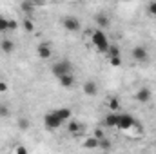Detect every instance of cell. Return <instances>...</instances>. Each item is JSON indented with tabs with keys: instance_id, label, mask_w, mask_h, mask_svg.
<instances>
[{
	"instance_id": "6da1fadb",
	"label": "cell",
	"mask_w": 156,
	"mask_h": 154,
	"mask_svg": "<svg viewBox=\"0 0 156 154\" xmlns=\"http://www.w3.org/2000/svg\"><path fill=\"white\" fill-rule=\"evenodd\" d=\"M91 44L96 47L98 53H107L109 47H111V42H109V37L102 31V29H96L91 33Z\"/></svg>"
},
{
	"instance_id": "7a4b0ae2",
	"label": "cell",
	"mask_w": 156,
	"mask_h": 154,
	"mask_svg": "<svg viewBox=\"0 0 156 154\" xmlns=\"http://www.w3.org/2000/svg\"><path fill=\"white\" fill-rule=\"evenodd\" d=\"M51 73H53V76L58 78V80H60V78H64V76H67V75H73V64H71L67 58L58 60V62H55V64H53Z\"/></svg>"
},
{
	"instance_id": "3957f363",
	"label": "cell",
	"mask_w": 156,
	"mask_h": 154,
	"mask_svg": "<svg viewBox=\"0 0 156 154\" xmlns=\"http://www.w3.org/2000/svg\"><path fill=\"white\" fill-rule=\"evenodd\" d=\"M136 125V120L129 113H116V127L115 129H120V131H129Z\"/></svg>"
},
{
	"instance_id": "277c9868",
	"label": "cell",
	"mask_w": 156,
	"mask_h": 154,
	"mask_svg": "<svg viewBox=\"0 0 156 154\" xmlns=\"http://www.w3.org/2000/svg\"><path fill=\"white\" fill-rule=\"evenodd\" d=\"M44 125H45V129H49V131H56V129L62 127V121H60V118L56 116L55 111H51V113H45V114H44Z\"/></svg>"
},
{
	"instance_id": "5b68a950",
	"label": "cell",
	"mask_w": 156,
	"mask_h": 154,
	"mask_svg": "<svg viewBox=\"0 0 156 154\" xmlns=\"http://www.w3.org/2000/svg\"><path fill=\"white\" fill-rule=\"evenodd\" d=\"M62 24H64V29L66 31H69V33H76V31H80L82 29V22L78 20L76 16H66L64 20H62Z\"/></svg>"
},
{
	"instance_id": "8992f818",
	"label": "cell",
	"mask_w": 156,
	"mask_h": 154,
	"mask_svg": "<svg viewBox=\"0 0 156 154\" xmlns=\"http://www.w3.org/2000/svg\"><path fill=\"white\" fill-rule=\"evenodd\" d=\"M131 56H133L136 62H140V64H145V62L149 60V51H147L144 45H136V47L131 51Z\"/></svg>"
},
{
	"instance_id": "52a82bcc",
	"label": "cell",
	"mask_w": 156,
	"mask_h": 154,
	"mask_svg": "<svg viewBox=\"0 0 156 154\" xmlns=\"http://www.w3.org/2000/svg\"><path fill=\"white\" fill-rule=\"evenodd\" d=\"M136 102L138 103H142V105H145V103H149L151 102V98H153V91L149 89V87H140L138 91H136Z\"/></svg>"
},
{
	"instance_id": "ba28073f",
	"label": "cell",
	"mask_w": 156,
	"mask_h": 154,
	"mask_svg": "<svg viewBox=\"0 0 156 154\" xmlns=\"http://www.w3.org/2000/svg\"><path fill=\"white\" fill-rule=\"evenodd\" d=\"M16 27H18V22H16V20H9V18L0 16V33H5V31H15Z\"/></svg>"
},
{
	"instance_id": "9c48e42d",
	"label": "cell",
	"mask_w": 156,
	"mask_h": 154,
	"mask_svg": "<svg viewBox=\"0 0 156 154\" xmlns=\"http://www.w3.org/2000/svg\"><path fill=\"white\" fill-rule=\"evenodd\" d=\"M38 56L42 60H49V58L53 56V49H51L49 42H42L38 45Z\"/></svg>"
},
{
	"instance_id": "30bf717a",
	"label": "cell",
	"mask_w": 156,
	"mask_h": 154,
	"mask_svg": "<svg viewBox=\"0 0 156 154\" xmlns=\"http://www.w3.org/2000/svg\"><path fill=\"white\" fill-rule=\"evenodd\" d=\"M82 89H83V93H85L87 96H96V94H98V85H96V82H93V80L83 82Z\"/></svg>"
},
{
	"instance_id": "8fae6325",
	"label": "cell",
	"mask_w": 156,
	"mask_h": 154,
	"mask_svg": "<svg viewBox=\"0 0 156 154\" xmlns=\"http://www.w3.org/2000/svg\"><path fill=\"white\" fill-rule=\"evenodd\" d=\"M83 129H85V125L80 123V121H71V123L67 125V131H69L73 136H80V134L83 132Z\"/></svg>"
},
{
	"instance_id": "7c38bea8",
	"label": "cell",
	"mask_w": 156,
	"mask_h": 154,
	"mask_svg": "<svg viewBox=\"0 0 156 154\" xmlns=\"http://www.w3.org/2000/svg\"><path fill=\"white\" fill-rule=\"evenodd\" d=\"M55 113H56V116L60 118V121H62V123H64L66 120H69V118H71V114H73V111H71L69 107H62V109H56Z\"/></svg>"
},
{
	"instance_id": "4fadbf2b",
	"label": "cell",
	"mask_w": 156,
	"mask_h": 154,
	"mask_svg": "<svg viewBox=\"0 0 156 154\" xmlns=\"http://www.w3.org/2000/svg\"><path fill=\"white\" fill-rule=\"evenodd\" d=\"M96 24H98V27L104 31V29H107V27L111 26V20H109L107 15H98V16H96Z\"/></svg>"
},
{
	"instance_id": "5bb4252c",
	"label": "cell",
	"mask_w": 156,
	"mask_h": 154,
	"mask_svg": "<svg viewBox=\"0 0 156 154\" xmlns=\"http://www.w3.org/2000/svg\"><path fill=\"white\" fill-rule=\"evenodd\" d=\"M104 125L107 129H115L116 127V113H109V114L104 118Z\"/></svg>"
},
{
	"instance_id": "9a60e30c",
	"label": "cell",
	"mask_w": 156,
	"mask_h": 154,
	"mask_svg": "<svg viewBox=\"0 0 156 154\" xmlns=\"http://www.w3.org/2000/svg\"><path fill=\"white\" fill-rule=\"evenodd\" d=\"M0 49L5 53V54H9V53H13V49H15V44H13V40L5 38L0 42Z\"/></svg>"
},
{
	"instance_id": "2e32d148",
	"label": "cell",
	"mask_w": 156,
	"mask_h": 154,
	"mask_svg": "<svg viewBox=\"0 0 156 154\" xmlns=\"http://www.w3.org/2000/svg\"><path fill=\"white\" fill-rule=\"evenodd\" d=\"M58 82H60V85H62L64 89H71V87L75 85V76H73V75H67V76L60 78Z\"/></svg>"
},
{
	"instance_id": "e0dca14e",
	"label": "cell",
	"mask_w": 156,
	"mask_h": 154,
	"mask_svg": "<svg viewBox=\"0 0 156 154\" xmlns=\"http://www.w3.org/2000/svg\"><path fill=\"white\" fill-rule=\"evenodd\" d=\"M105 54H107V60H113V58H122L120 49H118V45H115V44H111V47H109V51H107Z\"/></svg>"
},
{
	"instance_id": "ac0fdd59",
	"label": "cell",
	"mask_w": 156,
	"mask_h": 154,
	"mask_svg": "<svg viewBox=\"0 0 156 154\" xmlns=\"http://www.w3.org/2000/svg\"><path fill=\"white\" fill-rule=\"evenodd\" d=\"M98 145H100V140H96L94 136H91V138H87V140L83 142V147L89 149V151H91V149H96Z\"/></svg>"
},
{
	"instance_id": "d6986e66",
	"label": "cell",
	"mask_w": 156,
	"mask_h": 154,
	"mask_svg": "<svg viewBox=\"0 0 156 154\" xmlns=\"http://www.w3.org/2000/svg\"><path fill=\"white\" fill-rule=\"evenodd\" d=\"M22 26H24V29H26L27 33H31V31H35V22H33L31 18H26V20L22 22Z\"/></svg>"
},
{
	"instance_id": "ffe728a7",
	"label": "cell",
	"mask_w": 156,
	"mask_h": 154,
	"mask_svg": "<svg viewBox=\"0 0 156 154\" xmlns=\"http://www.w3.org/2000/svg\"><path fill=\"white\" fill-rule=\"evenodd\" d=\"M98 147H102V149H104V152H107V151H109V149L113 147V143H111V140H109V138H102V140H100V145H98Z\"/></svg>"
},
{
	"instance_id": "44dd1931",
	"label": "cell",
	"mask_w": 156,
	"mask_h": 154,
	"mask_svg": "<svg viewBox=\"0 0 156 154\" xmlns=\"http://www.w3.org/2000/svg\"><path fill=\"white\" fill-rule=\"evenodd\" d=\"M11 116V109L4 103H0V118H9Z\"/></svg>"
},
{
	"instance_id": "7402d4cb",
	"label": "cell",
	"mask_w": 156,
	"mask_h": 154,
	"mask_svg": "<svg viewBox=\"0 0 156 154\" xmlns=\"http://www.w3.org/2000/svg\"><path fill=\"white\" fill-rule=\"evenodd\" d=\"M18 127H20V131H27V129H29V120L22 116V118L18 120Z\"/></svg>"
},
{
	"instance_id": "603a6c76",
	"label": "cell",
	"mask_w": 156,
	"mask_h": 154,
	"mask_svg": "<svg viewBox=\"0 0 156 154\" xmlns=\"http://www.w3.org/2000/svg\"><path fill=\"white\" fill-rule=\"evenodd\" d=\"M147 13H149L151 16H156V0L147 4Z\"/></svg>"
},
{
	"instance_id": "cb8c5ba5",
	"label": "cell",
	"mask_w": 156,
	"mask_h": 154,
	"mask_svg": "<svg viewBox=\"0 0 156 154\" xmlns=\"http://www.w3.org/2000/svg\"><path fill=\"white\" fill-rule=\"evenodd\" d=\"M109 109H111V111H118V109H120L118 98H111V100H109Z\"/></svg>"
},
{
	"instance_id": "d4e9b609",
	"label": "cell",
	"mask_w": 156,
	"mask_h": 154,
	"mask_svg": "<svg viewBox=\"0 0 156 154\" xmlns=\"http://www.w3.org/2000/svg\"><path fill=\"white\" fill-rule=\"evenodd\" d=\"M20 9H24V11L31 13V11L35 9V5H33V4H29V2H22V4H20Z\"/></svg>"
},
{
	"instance_id": "484cf974",
	"label": "cell",
	"mask_w": 156,
	"mask_h": 154,
	"mask_svg": "<svg viewBox=\"0 0 156 154\" xmlns=\"http://www.w3.org/2000/svg\"><path fill=\"white\" fill-rule=\"evenodd\" d=\"M109 64H111L113 67H120V65H122V58H113V60H109Z\"/></svg>"
},
{
	"instance_id": "4316f807",
	"label": "cell",
	"mask_w": 156,
	"mask_h": 154,
	"mask_svg": "<svg viewBox=\"0 0 156 154\" xmlns=\"http://www.w3.org/2000/svg\"><path fill=\"white\" fill-rule=\"evenodd\" d=\"M15 154H29V152H27V149H26L24 145H18L16 151H15Z\"/></svg>"
},
{
	"instance_id": "83f0119b",
	"label": "cell",
	"mask_w": 156,
	"mask_h": 154,
	"mask_svg": "<svg viewBox=\"0 0 156 154\" xmlns=\"http://www.w3.org/2000/svg\"><path fill=\"white\" fill-rule=\"evenodd\" d=\"M5 91H7V83L0 80V93H5Z\"/></svg>"
},
{
	"instance_id": "f1b7e54d",
	"label": "cell",
	"mask_w": 156,
	"mask_h": 154,
	"mask_svg": "<svg viewBox=\"0 0 156 154\" xmlns=\"http://www.w3.org/2000/svg\"><path fill=\"white\" fill-rule=\"evenodd\" d=\"M102 154H109V152H102Z\"/></svg>"
}]
</instances>
